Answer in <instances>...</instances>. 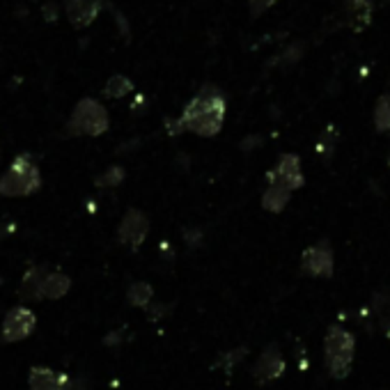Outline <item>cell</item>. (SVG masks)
Instances as JSON below:
<instances>
[{
  "label": "cell",
  "instance_id": "obj_1",
  "mask_svg": "<svg viewBox=\"0 0 390 390\" xmlns=\"http://www.w3.org/2000/svg\"><path fill=\"white\" fill-rule=\"evenodd\" d=\"M225 119V97L218 87L205 85L200 92L186 104L182 117L173 124V134L191 131L195 136L212 138L223 129Z\"/></svg>",
  "mask_w": 390,
  "mask_h": 390
},
{
  "label": "cell",
  "instance_id": "obj_2",
  "mask_svg": "<svg viewBox=\"0 0 390 390\" xmlns=\"http://www.w3.org/2000/svg\"><path fill=\"white\" fill-rule=\"evenodd\" d=\"M42 186V175L39 168L33 163L28 154L16 156L12 166H9L3 177H0V195L5 197H26L39 191Z\"/></svg>",
  "mask_w": 390,
  "mask_h": 390
},
{
  "label": "cell",
  "instance_id": "obj_3",
  "mask_svg": "<svg viewBox=\"0 0 390 390\" xmlns=\"http://www.w3.org/2000/svg\"><path fill=\"white\" fill-rule=\"evenodd\" d=\"M326 349V365L333 379H345L354 363L356 340L352 333H347L342 326H331L324 340Z\"/></svg>",
  "mask_w": 390,
  "mask_h": 390
},
{
  "label": "cell",
  "instance_id": "obj_4",
  "mask_svg": "<svg viewBox=\"0 0 390 390\" xmlns=\"http://www.w3.org/2000/svg\"><path fill=\"white\" fill-rule=\"evenodd\" d=\"M108 131V113L94 99H81L67 122L69 136H102Z\"/></svg>",
  "mask_w": 390,
  "mask_h": 390
},
{
  "label": "cell",
  "instance_id": "obj_5",
  "mask_svg": "<svg viewBox=\"0 0 390 390\" xmlns=\"http://www.w3.org/2000/svg\"><path fill=\"white\" fill-rule=\"evenodd\" d=\"M37 326V317L28 305H16L12 308L3 319V326H0V340L5 345H14L21 342V340L30 337Z\"/></svg>",
  "mask_w": 390,
  "mask_h": 390
},
{
  "label": "cell",
  "instance_id": "obj_6",
  "mask_svg": "<svg viewBox=\"0 0 390 390\" xmlns=\"http://www.w3.org/2000/svg\"><path fill=\"white\" fill-rule=\"evenodd\" d=\"M147 234H149V218L140 212V209H129L122 216V221H119L117 242L126 248H131V251H138V248L145 244Z\"/></svg>",
  "mask_w": 390,
  "mask_h": 390
},
{
  "label": "cell",
  "instance_id": "obj_7",
  "mask_svg": "<svg viewBox=\"0 0 390 390\" xmlns=\"http://www.w3.org/2000/svg\"><path fill=\"white\" fill-rule=\"evenodd\" d=\"M266 182L269 186H283L287 191H298L305 184L301 173V158L296 154H283L276 168L266 175Z\"/></svg>",
  "mask_w": 390,
  "mask_h": 390
},
{
  "label": "cell",
  "instance_id": "obj_8",
  "mask_svg": "<svg viewBox=\"0 0 390 390\" xmlns=\"http://www.w3.org/2000/svg\"><path fill=\"white\" fill-rule=\"evenodd\" d=\"M303 271L315 276V278H331L333 276V251L326 242H317L315 246H310L301 257Z\"/></svg>",
  "mask_w": 390,
  "mask_h": 390
},
{
  "label": "cell",
  "instance_id": "obj_9",
  "mask_svg": "<svg viewBox=\"0 0 390 390\" xmlns=\"http://www.w3.org/2000/svg\"><path fill=\"white\" fill-rule=\"evenodd\" d=\"M283 372H285L283 354H280V349L276 345H269L257 358V363L253 367V377L259 384H269V381H276L278 377H283Z\"/></svg>",
  "mask_w": 390,
  "mask_h": 390
},
{
  "label": "cell",
  "instance_id": "obj_10",
  "mask_svg": "<svg viewBox=\"0 0 390 390\" xmlns=\"http://www.w3.org/2000/svg\"><path fill=\"white\" fill-rule=\"evenodd\" d=\"M69 384H72V377L55 372L51 367H33L28 374L30 390H69Z\"/></svg>",
  "mask_w": 390,
  "mask_h": 390
},
{
  "label": "cell",
  "instance_id": "obj_11",
  "mask_svg": "<svg viewBox=\"0 0 390 390\" xmlns=\"http://www.w3.org/2000/svg\"><path fill=\"white\" fill-rule=\"evenodd\" d=\"M369 21H372V0H345V23L354 33H363Z\"/></svg>",
  "mask_w": 390,
  "mask_h": 390
},
{
  "label": "cell",
  "instance_id": "obj_12",
  "mask_svg": "<svg viewBox=\"0 0 390 390\" xmlns=\"http://www.w3.org/2000/svg\"><path fill=\"white\" fill-rule=\"evenodd\" d=\"M48 273L46 266H30L21 278V285H18V296L26 303H33L42 298V285H44V276Z\"/></svg>",
  "mask_w": 390,
  "mask_h": 390
},
{
  "label": "cell",
  "instance_id": "obj_13",
  "mask_svg": "<svg viewBox=\"0 0 390 390\" xmlns=\"http://www.w3.org/2000/svg\"><path fill=\"white\" fill-rule=\"evenodd\" d=\"M65 12L74 26L85 28L92 23L99 14V0H67Z\"/></svg>",
  "mask_w": 390,
  "mask_h": 390
},
{
  "label": "cell",
  "instance_id": "obj_14",
  "mask_svg": "<svg viewBox=\"0 0 390 390\" xmlns=\"http://www.w3.org/2000/svg\"><path fill=\"white\" fill-rule=\"evenodd\" d=\"M369 328H379L386 335H390V298L386 294H377L374 301L367 308Z\"/></svg>",
  "mask_w": 390,
  "mask_h": 390
},
{
  "label": "cell",
  "instance_id": "obj_15",
  "mask_svg": "<svg viewBox=\"0 0 390 390\" xmlns=\"http://www.w3.org/2000/svg\"><path fill=\"white\" fill-rule=\"evenodd\" d=\"M72 289V280H69L67 273L63 271H48L44 276V285H42V298H63L67 296V292Z\"/></svg>",
  "mask_w": 390,
  "mask_h": 390
},
{
  "label": "cell",
  "instance_id": "obj_16",
  "mask_svg": "<svg viewBox=\"0 0 390 390\" xmlns=\"http://www.w3.org/2000/svg\"><path fill=\"white\" fill-rule=\"evenodd\" d=\"M289 197H292V191H287L283 186H269L264 195H262V207L271 214H280L287 207Z\"/></svg>",
  "mask_w": 390,
  "mask_h": 390
},
{
  "label": "cell",
  "instance_id": "obj_17",
  "mask_svg": "<svg viewBox=\"0 0 390 390\" xmlns=\"http://www.w3.org/2000/svg\"><path fill=\"white\" fill-rule=\"evenodd\" d=\"M152 296H154V287L145 283V280H138L126 292V301L131 303L134 308H149L152 303Z\"/></svg>",
  "mask_w": 390,
  "mask_h": 390
},
{
  "label": "cell",
  "instance_id": "obj_18",
  "mask_svg": "<svg viewBox=\"0 0 390 390\" xmlns=\"http://www.w3.org/2000/svg\"><path fill=\"white\" fill-rule=\"evenodd\" d=\"M374 129L379 134L390 131V94H381L374 106Z\"/></svg>",
  "mask_w": 390,
  "mask_h": 390
},
{
  "label": "cell",
  "instance_id": "obj_19",
  "mask_svg": "<svg viewBox=\"0 0 390 390\" xmlns=\"http://www.w3.org/2000/svg\"><path fill=\"white\" fill-rule=\"evenodd\" d=\"M134 90V83L129 81L126 76H122V74H117V76H113V78H108V83H106V97H113V99H122V97H126L129 92Z\"/></svg>",
  "mask_w": 390,
  "mask_h": 390
},
{
  "label": "cell",
  "instance_id": "obj_20",
  "mask_svg": "<svg viewBox=\"0 0 390 390\" xmlns=\"http://www.w3.org/2000/svg\"><path fill=\"white\" fill-rule=\"evenodd\" d=\"M124 170L122 168H119V166H111V168H108L106 170V173L104 175H99L97 179H94V184L99 186V188H115V186H119V184H122L124 182Z\"/></svg>",
  "mask_w": 390,
  "mask_h": 390
},
{
  "label": "cell",
  "instance_id": "obj_21",
  "mask_svg": "<svg viewBox=\"0 0 390 390\" xmlns=\"http://www.w3.org/2000/svg\"><path fill=\"white\" fill-rule=\"evenodd\" d=\"M248 5H251V12L257 16V14L266 12L271 5H276V0H248Z\"/></svg>",
  "mask_w": 390,
  "mask_h": 390
},
{
  "label": "cell",
  "instance_id": "obj_22",
  "mask_svg": "<svg viewBox=\"0 0 390 390\" xmlns=\"http://www.w3.org/2000/svg\"><path fill=\"white\" fill-rule=\"evenodd\" d=\"M166 313H170V308H166V305H158V308H147V317H149V319H158V317H163Z\"/></svg>",
  "mask_w": 390,
  "mask_h": 390
},
{
  "label": "cell",
  "instance_id": "obj_23",
  "mask_svg": "<svg viewBox=\"0 0 390 390\" xmlns=\"http://www.w3.org/2000/svg\"><path fill=\"white\" fill-rule=\"evenodd\" d=\"M55 9H58V5L55 3H48L46 7H44V16H46V21H55Z\"/></svg>",
  "mask_w": 390,
  "mask_h": 390
},
{
  "label": "cell",
  "instance_id": "obj_24",
  "mask_svg": "<svg viewBox=\"0 0 390 390\" xmlns=\"http://www.w3.org/2000/svg\"><path fill=\"white\" fill-rule=\"evenodd\" d=\"M184 237L191 239V242H188L191 246H197L200 242H202V232H200V229H195V232H184Z\"/></svg>",
  "mask_w": 390,
  "mask_h": 390
},
{
  "label": "cell",
  "instance_id": "obj_25",
  "mask_svg": "<svg viewBox=\"0 0 390 390\" xmlns=\"http://www.w3.org/2000/svg\"><path fill=\"white\" fill-rule=\"evenodd\" d=\"M0 242H3V229H0Z\"/></svg>",
  "mask_w": 390,
  "mask_h": 390
},
{
  "label": "cell",
  "instance_id": "obj_26",
  "mask_svg": "<svg viewBox=\"0 0 390 390\" xmlns=\"http://www.w3.org/2000/svg\"><path fill=\"white\" fill-rule=\"evenodd\" d=\"M388 163H390V154H388Z\"/></svg>",
  "mask_w": 390,
  "mask_h": 390
}]
</instances>
